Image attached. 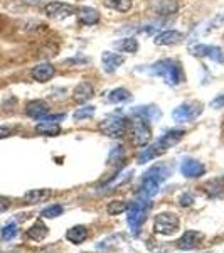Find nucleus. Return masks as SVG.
<instances>
[{"instance_id":"obj_18","label":"nucleus","mask_w":224,"mask_h":253,"mask_svg":"<svg viewBox=\"0 0 224 253\" xmlns=\"http://www.w3.org/2000/svg\"><path fill=\"white\" fill-rule=\"evenodd\" d=\"M201 240L202 235L197 233V231H186L177 242V248H181V250H194Z\"/></svg>"},{"instance_id":"obj_26","label":"nucleus","mask_w":224,"mask_h":253,"mask_svg":"<svg viewBox=\"0 0 224 253\" xmlns=\"http://www.w3.org/2000/svg\"><path fill=\"white\" fill-rule=\"evenodd\" d=\"M130 98H132V93H130L127 88H115V89L110 91L108 101L110 103L118 105V103H125V101H128Z\"/></svg>"},{"instance_id":"obj_27","label":"nucleus","mask_w":224,"mask_h":253,"mask_svg":"<svg viewBox=\"0 0 224 253\" xmlns=\"http://www.w3.org/2000/svg\"><path fill=\"white\" fill-rule=\"evenodd\" d=\"M49 233V230H47V226L44 224L42 221H36L34 224H32V228L29 230V238L32 240H36V242H40V240H44L47 236Z\"/></svg>"},{"instance_id":"obj_29","label":"nucleus","mask_w":224,"mask_h":253,"mask_svg":"<svg viewBox=\"0 0 224 253\" xmlns=\"http://www.w3.org/2000/svg\"><path fill=\"white\" fill-rule=\"evenodd\" d=\"M95 112H96V108L93 107V105H84V107L76 110L73 118H75V120H84V118H89V117L95 115Z\"/></svg>"},{"instance_id":"obj_4","label":"nucleus","mask_w":224,"mask_h":253,"mask_svg":"<svg viewBox=\"0 0 224 253\" xmlns=\"http://www.w3.org/2000/svg\"><path fill=\"white\" fill-rule=\"evenodd\" d=\"M202 103L199 101H186V103L179 105V107L172 112V118L179 124H184V122H192L202 113Z\"/></svg>"},{"instance_id":"obj_37","label":"nucleus","mask_w":224,"mask_h":253,"mask_svg":"<svg viewBox=\"0 0 224 253\" xmlns=\"http://www.w3.org/2000/svg\"><path fill=\"white\" fill-rule=\"evenodd\" d=\"M9 206H10L9 199L3 198V196H0V213H2V211H5V210H9Z\"/></svg>"},{"instance_id":"obj_38","label":"nucleus","mask_w":224,"mask_h":253,"mask_svg":"<svg viewBox=\"0 0 224 253\" xmlns=\"http://www.w3.org/2000/svg\"><path fill=\"white\" fill-rule=\"evenodd\" d=\"M12 135V128L10 126H0V138H7Z\"/></svg>"},{"instance_id":"obj_21","label":"nucleus","mask_w":224,"mask_h":253,"mask_svg":"<svg viewBox=\"0 0 224 253\" xmlns=\"http://www.w3.org/2000/svg\"><path fill=\"white\" fill-rule=\"evenodd\" d=\"M113 47L116 52H128V54H135L138 51V41L135 38H123L113 42Z\"/></svg>"},{"instance_id":"obj_34","label":"nucleus","mask_w":224,"mask_h":253,"mask_svg":"<svg viewBox=\"0 0 224 253\" xmlns=\"http://www.w3.org/2000/svg\"><path fill=\"white\" fill-rule=\"evenodd\" d=\"M206 191L211 196H218V194L224 193V186L221 184V181H211L206 184Z\"/></svg>"},{"instance_id":"obj_25","label":"nucleus","mask_w":224,"mask_h":253,"mask_svg":"<svg viewBox=\"0 0 224 253\" xmlns=\"http://www.w3.org/2000/svg\"><path fill=\"white\" fill-rule=\"evenodd\" d=\"M137 117H144L147 120H155V118H160L162 113L158 107H153V105H147V107H135L133 110Z\"/></svg>"},{"instance_id":"obj_36","label":"nucleus","mask_w":224,"mask_h":253,"mask_svg":"<svg viewBox=\"0 0 224 253\" xmlns=\"http://www.w3.org/2000/svg\"><path fill=\"white\" fill-rule=\"evenodd\" d=\"M211 108H216V110L224 108V93L223 95H218L213 101H211Z\"/></svg>"},{"instance_id":"obj_20","label":"nucleus","mask_w":224,"mask_h":253,"mask_svg":"<svg viewBox=\"0 0 224 253\" xmlns=\"http://www.w3.org/2000/svg\"><path fill=\"white\" fill-rule=\"evenodd\" d=\"M51 196H52L51 189H32L24 196V199H26L27 205H40V203L47 201Z\"/></svg>"},{"instance_id":"obj_12","label":"nucleus","mask_w":224,"mask_h":253,"mask_svg":"<svg viewBox=\"0 0 224 253\" xmlns=\"http://www.w3.org/2000/svg\"><path fill=\"white\" fill-rule=\"evenodd\" d=\"M184 135H186L184 130H181V128H172V130L165 132L164 135L158 138V140H157V145L160 147V149L165 152L167 149H170V147H174L176 144H179V142H181L182 138H184Z\"/></svg>"},{"instance_id":"obj_10","label":"nucleus","mask_w":224,"mask_h":253,"mask_svg":"<svg viewBox=\"0 0 224 253\" xmlns=\"http://www.w3.org/2000/svg\"><path fill=\"white\" fill-rule=\"evenodd\" d=\"M181 172L184 177L195 179V177H201V175L206 174V167L202 166V162L187 157L182 161V164H181Z\"/></svg>"},{"instance_id":"obj_8","label":"nucleus","mask_w":224,"mask_h":253,"mask_svg":"<svg viewBox=\"0 0 224 253\" xmlns=\"http://www.w3.org/2000/svg\"><path fill=\"white\" fill-rule=\"evenodd\" d=\"M179 3L177 0H150V12L157 17H170L177 14Z\"/></svg>"},{"instance_id":"obj_13","label":"nucleus","mask_w":224,"mask_h":253,"mask_svg":"<svg viewBox=\"0 0 224 253\" xmlns=\"http://www.w3.org/2000/svg\"><path fill=\"white\" fill-rule=\"evenodd\" d=\"M182 39H184V34H182L181 31L170 29V31H164V32H160V34H157L153 42H155L157 46H176V44L182 42Z\"/></svg>"},{"instance_id":"obj_30","label":"nucleus","mask_w":224,"mask_h":253,"mask_svg":"<svg viewBox=\"0 0 224 253\" xmlns=\"http://www.w3.org/2000/svg\"><path fill=\"white\" fill-rule=\"evenodd\" d=\"M63 206L61 205H51L49 208H46V210H42V213H40V216L42 218H47V219H52V218H58V216L63 214Z\"/></svg>"},{"instance_id":"obj_35","label":"nucleus","mask_w":224,"mask_h":253,"mask_svg":"<svg viewBox=\"0 0 224 253\" xmlns=\"http://www.w3.org/2000/svg\"><path fill=\"white\" fill-rule=\"evenodd\" d=\"M179 203H181V206H190L194 203V196L189 193H184L181 196V199H179Z\"/></svg>"},{"instance_id":"obj_16","label":"nucleus","mask_w":224,"mask_h":253,"mask_svg":"<svg viewBox=\"0 0 224 253\" xmlns=\"http://www.w3.org/2000/svg\"><path fill=\"white\" fill-rule=\"evenodd\" d=\"M76 15H78L79 24H83V26H95L100 22V12L93 7H79Z\"/></svg>"},{"instance_id":"obj_1","label":"nucleus","mask_w":224,"mask_h":253,"mask_svg":"<svg viewBox=\"0 0 224 253\" xmlns=\"http://www.w3.org/2000/svg\"><path fill=\"white\" fill-rule=\"evenodd\" d=\"M147 75L150 76H158L165 81V84L169 86H179L184 81V69L182 64L176 59H160L157 63L150 64L145 69Z\"/></svg>"},{"instance_id":"obj_2","label":"nucleus","mask_w":224,"mask_h":253,"mask_svg":"<svg viewBox=\"0 0 224 253\" xmlns=\"http://www.w3.org/2000/svg\"><path fill=\"white\" fill-rule=\"evenodd\" d=\"M127 128H128L127 120L120 115H110L105 120H101L100 124L101 132L112 138H121L127 133Z\"/></svg>"},{"instance_id":"obj_28","label":"nucleus","mask_w":224,"mask_h":253,"mask_svg":"<svg viewBox=\"0 0 224 253\" xmlns=\"http://www.w3.org/2000/svg\"><path fill=\"white\" fill-rule=\"evenodd\" d=\"M125 157V149L123 145H116L112 149V152H110L108 156V166H113V164H118V162H121Z\"/></svg>"},{"instance_id":"obj_6","label":"nucleus","mask_w":224,"mask_h":253,"mask_svg":"<svg viewBox=\"0 0 224 253\" xmlns=\"http://www.w3.org/2000/svg\"><path fill=\"white\" fill-rule=\"evenodd\" d=\"M189 52L199 58H209L216 61V63H224V51L218 46H209V44H194L189 47Z\"/></svg>"},{"instance_id":"obj_9","label":"nucleus","mask_w":224,"mask_h":253,"mask_svg":"<svg viewBox=\"0 0 224 253\" xmlns=\"http://www.w3.org/2000/svg\"><path fill=\"white\" fill-rule=\"evenodd\" d=\"M44 12H46V15L51 19H66L69 15L76 14V9L66 2H49L47 5L44 7Z\"/></svg>"},{"instance_id":"obj_3","label":"nucleus","mask_w":224,"mask_h":253,"mask_svg":"<svg viewBox=\"0 0 224 253\" xmlns=\"http://www.w3.org/2000/svg\"><path fill=\"white\" fill-rule=\"evenodd\" d=\"M149 208H150L149 199H138V201H135L132 206H130L127 219H128V224H130V228H132L133 233H138L140 226L144 224Z\"/></svg>"},{"instance_id":"obj_17","label":"nucleus","mask_w":224,"mask_h":253,"mask_svg":"<svg viewBox=\"0 0 224 253\" xmlns=\"http://www.w3.org/2000/svg\"><path fill=\"white\" fill-rule=\"evenodd\" d=\"M93 95H95V89H93V86L88 81H81L78 86L75 88V91H73V98H75V101L79 105L86 103Z\"/></svg>"},{"instance_id":"obj_31","label":"nucleus","mask_w":224,"mask_h":253,"mask_svg":"<svg viewBox=\"0 0 224 253\" xmlns=\"http://www.w3.org/2000/svg\"><path fill=\"white\" fill-rule=\"evenodd\" d=\"M108 5L118 12H128L132 9V0H110Z\"/></svg>"},{"instance_id":"obj_15","label":"nucleus","mask_w":224,"mask_h":253,"mask_svg":"<svg viewBox=\"0 0 224 253\" xmlns=\"http://www.w3.org/2000/svg\"><path fill=\"white\" fill-rule=\"evenodd\" d=\"M26 113L31 118H36V120H40L49 113V105L44 100H32L26 105Z\"/></svg>"},{"instance_id":"obj_19","label":"nucleus","mask_w":224,"mask_h":253,"mask_svg":"<svg viewBox=\"0 0 224 253\" xmlns=\"http://www.w3.org/2000/svg\"><path fill=\"white\" fill-rule=\"evenodd\" d=\"M169 174H170V170H169V167H167V166L155 164V166L150 167V169L144 174V179H150V181L158 182V184H160L162 181H165V179L169 177Z\"/></svg>"},{"instance_id":"obj_24","label":"nucleus","mask_w":224,"mask_h":253,"mask_svg":"<svg viewBox=\"0 0 224 253\" xmlns=\"http://www.w3.org/2000/svg\"><path fill=\"white\" fill-rule=\"evenodd\" d=\"M66 238H68L71 243H75V245L83 243L84 240L88 238V228H86V226H83V224H78V226H73L71 230H68Z\"/></svg>"},{"instance_id":"obj_11","label":"nucleus","mask_w":224,"mask_h":253,"mask_svg":"<svg viewBox=\"0 0 224 253\" xmlns=\"http://www.w3.org/2000/svg\"><path fill=\"white\" fill-rule=\"evenodd\" d=\"M125 63V56L118 54V52H112V51H105L101 54V66H103L105 73H115L121 64Z\"/></svg>"},{"instance_id":"obj_5","label":"nucleus","mask_w":224,"mask_h":253,"mask_svg":"<svg viewBox=\"0 0 224 253\" xmlns=\"http://www.w3.org/2000/svg\"><path fill=\"white\" fill-rule=\"evenodd\" d=\"M132 135H133V142L138 145V147H145L147 144L150 142L152 138V130H150V125H149V120L144 117H135L132 120Z\"/></svg>"},{"instance_id":"obj_7","label":"nucleus","mask_w":224,"mask_h":253,"mask_svg":"<svg viewBox=\"0 0 224 253\" xmlns=\"http://www.w3.org/2000/svg\"><path fill=\"white\" fill-rule=\"evenodd\" d=\"M179 230V218L174 213H160L155 216V231L160 235H172Z\"/></svg>"},{"instance_id":"obj_22","label":"nucleus","mask_w":224,"mask_h":253,"mask_svg":"<svg viewBox=\"0 0 224 253\" xmlns=\"http://www.w3.org/2000/svg\"><path fill=\"white\" fill-rule=\"evenodd\" d=\"M36 132L40 135H49V137H56L61 133V126L58 122H39L36 125Z\"/></svg>"},{"instance_id":"obj_33","label":"nucleus","mask_w":224,"mask_h":253,"mask_svg":"<svg viewBox=\"0 0 224 253\" xmlns=\"http://www.w3.org/2000/svg\"><path fill=\"white\" fill-rule=\"evenodd\" d=\"M128 210V205L125 201H112L108 205V214H120Z\"/></svg>"},{"instance_id":"obj_23","label":"nucleus","mask_w":224,"mask_h":253,"mask_svg":"<svg viewBox=\"0 0 224 253\" xmlns=\"http://www.w3.org/2000/svg\"><path fill=\"white\" fill-rule=\"evenodd\" d=\"M160 154H164V150H162L160 147L157 145V142H155V144H152L149 147H144V150L138 154L137 162H138V164H145V162L152 161V159H155L157 156H160Z\"/></svg>"},{"instance_id":"obj_14","label":"nucleus","mask_w":224,"mask_h":253,"mask_svg":"<svg viewBox=\"0 0 224 253\" xmlns=\"http://www.w3.org/2000/svg\"><path fill=\"white\" fill-rule=\"evenodd\" d=\"M31 75H32V78L36 81H39V83H47V81L56 75V69L51 63H39L32 68Z\"/></svg>"},{"instance_id":"obj_32","label":"nucleus","mask_w":224,"mask_h":253,"mask_svg":"<svg viewBox=\"0 0 224 253\" xmlns=\"http://www.w3.org/2000/svg\"><path fill=\"white\" fill-rule=\"evenodd\" d=\"M17 233H19V228H17V224H15V223H9V224H5V226L2 228V238L5 240V242L15 238Z\"/></svg>"}]
</instances>
